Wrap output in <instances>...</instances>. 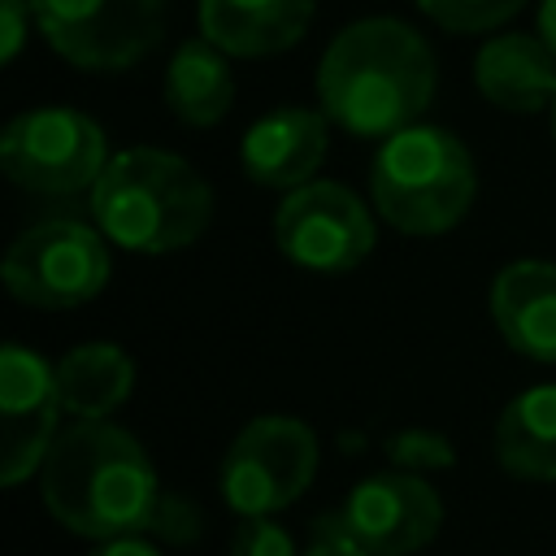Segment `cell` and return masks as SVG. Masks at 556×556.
Listing matches in <instances>:
<instances>
[{
    "instance_id": "6da1fadb",
    "label": "cell",
    "mask_w": 556,
    "mask_h": 556,
    "mask_svg": "<svg viewBox=\"0 0 556 556\" xmlns=\"http://www.w3.org/2000/svg\"><path fill=\"white\" fill-rule=\"evenodd\" d=\"M434 52L400 17H365L330 39L317 65L321 113L361 139L413 126L434 100Z\"/></svg>"
},
{
    "instance_id": "7a4b0ae2",
    "label": "cell",
    "mask_w": 556,
    "mask_h": 556,
    "mask_svg": "<svg viewBox=\"0 0 556 556\" xmlns=\"http://www.w3.org/2000/svg\"><path fill=\"white\" fill-rule=\"evenodd\" d=\"M39 491L65 530L96 543L117 534H148L165 504L139 439L104 417L56 434L39 469Z\"/></svg>"
},
{
    "instance_id": "3957f363",
    "label": "cell",
    "mask_w": 556,
    "mask_h": 556,
    "mask_svg": "<svg viewBox=\"0 0 556 556\" xmlns=\"http://www.w3.org/2000/svg\"><path fill=\"white\" fill-rule=\"evenodd\" d=\"M91 217L117 248L161 256L208 230L213 187L165 148H126L96 178Z\"/></svg>"
},
{
    "instance_id": "277c9868",
    "label": "cell",
    "mask_w": 556,
    "mask_h": 556,
    "mask_svg": "<svg viewBox=\"0 0 556 556\" xmlns=\"http://www.w3.org/2000/svg\"><path fill=\"white\" fill-rule=\"evenodd\" d=\"M478 191L469 148L443 126H404L382 139L369 165V195L378 217L400 235L452 230Z\"/></svg>"
},
{
    "instance_id": "5b68a950",
    "label": "cell",
    "mask_w": 556,
    "mask_h": 556,
    "mask_svg": "<svg viewBox=\"0 0 556 556\" xmlns=\"http://www.w3.org/2000/svg\"><path fill=\"white\" fill-rule=\"evenodd\" d=\"M109 165L104 130L78 109L17 113L0 135V169L35 195L91 191Z\"/></svg>"
},
{
    "instance_id": "8992f818",
    "label": "cell",
    "mask_w": 556,
    "mask_h": 556,
    "mask_svg": "<svg viewBox=\"0 0 556 556\" xmlns=\"http://www.w3.org/2000/svg\"><path fill=\"white\" fill-rule=\"evenodd\" d=\"M4 287L30 308H78L96 300L109 282V248L100 230L83 222H39L26 226L4 252Z\"/></svg>"
},
{
    "instance_id": "52a82bcc",
    "label": "cell",
    "mask_w": 556,
    "mask_h": 556,
    "mask_svg": "<svg viewBox=\"0 0 556 556\" xmlns=\"http://www.w3.org/2000/svg\"><path fill=\"white\" fill-rule=\"evenodd\" d=\"M313 473L317 434L295 417H256L222 456V500L239 517H274L308 491Z\"/></svg>"
},
{
    "instance_id": "ba28073f",
    "label": "cell",
    "mask_w": 556,
    "mask_h": 556,
    "mask_svg": "<svg viewBox=\"0 0 556 556\" xmlns=\"http://www.w3.org/2000/svg\"><path fill=\"white\" fill-rule=\"evenodd\" d=\"M48 48L78 70H126L165 30V0H30Z\"/></svg>"
},
{
    "instance_id": "9c48e42d",
    "label": "cell",
    "mask_w": 556,
    "mask_h": 556,
    "mask_svg": "<svg viewBox=\"0 0 556 556\" xmlns=\"http://www.w3.org/2000/svg\"><path fill=\"white\" fill-rule=\"evenodd\" d=\"M378 226L374 213L339 182H304L291 187L274 213V243L278 252L313 274H343L356 269L374 252Z\"/></svg>"
},
{
    "instance_id": "30bf717a",
    "label": "cell",
    "mask_w": 556,
    "mask_h": 556,
    "mask_svg": "<svg viewBox=\"0 0 556 556\" xmlns=\"http://www.w3.org/2000/svg\"><path fill=\"white\" fill-rule=\"evenodd\" d=\"M334 517L369 556H413L439 534L443 504L421 473L391 465L356 482Z\"/></svg>"
},
{
    "instance_id": "8fae6325",
    "label": "cell",
    "mask_w": 556,
    "mask_h": 556,
    "mask_svg": "<svg viewBox=\"0 0 556 556\" xmlns=\"http://www.w3.org/2000/svg\"><path fill=\"white\" fill-rule=\"evenodd\" d=\"M56 374L52 365L9 343L0 352V482L17 486L35 469H43L52 443H56V417H61Z\"/></svg>"
},
{
    "instance_id": "7c38bea8",
    "label": "cell",
    "mask_w": 556,
    "mask_h": 556,
    "mask_svg": "<svg viewBox=\"0 0 556 556\" xmlns=\"http://www.w3.org/2000/svg\"><path fill=\"white\" fill-rule=\"evenodd\" d=\"M326 113L313 109H274L256 117L239 143V165L261 187H304L313 182L326 156Z\"/></svg>"
},
{
    "instance_id": "4fadbf2b",
    "label": "cell",
    "mask_w": 556,
    "mask_h": 556,
    "mask_svg": "<svg viewBox=\"0 0 556 556\" xmlns=\"http://www.w3.org/2000/svg\"><path fill=\"white\" fill-rule=\"evenodd\" d=\"M491 317L504 343L530 361H556V265L513 261L491 282Z\"/></svg>"
},
{
    "instance_id": "5bb4252c",
    "label": "cell",
    "mask_w": 556,
    "mask_h": 556,
    "mask_svg": "<svg viewBox=\"0 0 556 556\" xmlns=\"http://www.w3.org/2000/svg\"><path fill=\"white\" fill-rule=\"evenodd\" d=\"M200 35L226 56H274L304 39L313 0H200Z\"/></svg>"
},
{
    "instance_id": "9a60e30c",
    "label": "cell",
    "mask_w": 556,
    "mask_h": 556,
    "mask_svg": "<svg viewBox=\"0 0 556 556\" xmlns=\"http://www.w3.org/2000/svg\"><path fill=\"white\" fill-rule=\"evenodd\" d=\"M478 91L508 113H539L556 96V52L539 35L486 39L473 56Z\"/></svg>"
},
{
    "instance_id": "2e32d148",
    "label": "cell",
    "mask_w": 556,
    "mask_h": 556,
    "mask_svg": "<svg viewBox=\"0 0 556 556\" xmlns=\"http://www.w3.org/2000/svg\"><path fill=\"white\" fill-rule=\"evenodd\" d=\"M495 460L521 482H556V382L526 387L495 421Z\"/></svg>"
},
{
    "instance_id": "e0dca14e",
    "label": "cell",
    "mask_w": 556,
    "mask_h": 556,
    "mask_svg": "<svg viewBox=\"0 0 556 556\" xmlns=\"http://www.w3.org/2000/svg\"><path fill=\"white\" fill-rule=\"evenodd\" d=\"M52 374L61 408L78 421H100L117 413L135 391V361L117 343H78L52 365Z\"/></svg>"
},
{
    "instance_id": "ac0fdd59",
    "label": "cell",
    "mask_w": 556,
    "mask_h": 556,
    "mask_svg": "<svg viewBox=\"0 0 556 556\" xmlns=\"http://www.w3.org/2000/svg\"><path fill=\"white\" fill-rule=\"evenodd\" d=\"M165 104L187 126H217L235 104V78L217 43L187 39L165 65Z\"/></svg>"
},
{
    "instance_id": "d6986e66",
    "label": "cell",
    "mask_w": 556,
    "mask_h": 556,
    "mask_svg": "<svg viewBox=\"0 0 556 556\" xmlns=\"http://www.w3.org/2000/svg\"><path fill=\"white\" fill-rule=\"evenodd\" d=\"M526 0H417V9L439 22L443 30H456V35H482V30H495L504 26L508 17H517Z\"/></svg>"
},
{
    "instance_id": "ffe728a7",
    "label": "cell",
    "mask_w": 556,
    "mask_h": 556,
    "mask_svg": "<svg viewBox=\"0 0 556 556\" xmlns=\"http://www.w3.org/2000/svg\"><path fill=\"white\" fill-rule=\"evenodd\" d=\"M387 460L408 473H434L456 460V447L439 430H395L387 439Z\"/></svg>"
},
{
    "instance_id": "44dd1931",
    "label": "cell",
    "mask_w": 556,
    "mask_h": 556,
    "mask_svg": "<svg viewBox=\"0 0 556 556\" xmlns=\"http://www.w3.org/2000/svg\"><path fill=\"white\" fill-rule=\"evenodd\" d=\"M230 556H300V552L274 517H243L230 539Z\"/></svg>"
},
{
    "instance_id": "7402d4cb",
    "label": "cell",
    "mask_w": 556,
    "mask_h": 556,
    "mask_svg": "<svg viewBox=\"0 0 556 556\" xmlns=\"http://www.w3.org/2000/svg\"><path fill=\"white\" fill-rule=\"evenodd\" d=\"M300 556H369V552L343 530V521L334 513H326V517L313 521V539H308V547Z\"/></svg>"
},
{
    "instance_id": "603a6c76",
    "label": "cell",
    "mask_w": 556,
    "mask_h": 556,
    "mask_svg": "<svg viewBox=\"0 0 556 556\" xmlns=\"http://www.w3.org/2000/svg\"><path fill=\"white\" fill-rule=\"evenodd\" d=\"M26 17H35V9L26 0H0V26H4V61H17L22 39H26Z\"/></svg>"
},
{
    "instance_id": "cb8c5ba5",
    "label": "cell",
    "mask_w": 556,
    "mask_h": 556,
    "mask_svg": "<svg viewBox=\"0 0 556 556\" xmlns=\"http://www.w3.org/2000/svg\"><path fill=\"white\" fill-rule=\"evenodd\" d=\"M87 556H161L143 534H117V539H100Z\"/></svg>"
},
{
    "instance_id": "d4e9b609",
    "label": "cell",
    "mask_w": 556,
    "mask_h": 556,
    "mask_svg": "<svg viewBox=\"0 0 556 556\" xmlns=\"http://www.w3.org/2000/svg\"><path fill=\"white\" fill-rule=\"evenodd\" d=\"M539 39L556 52V0H543L539 4Z\"/></svg>"
},
{
    "instance_id": "484cf974",
    "label": "cell",
    "mask_w": 556,
    "mask_h": 556,
    "mask_svg": "<svg viewBox=\"0 0 556 556\" xmlns=\"http://www.w3.org/2000/svg\"><path fill=\"white\" fill-rule=\"evenodd\" d=\"M552 139H556V96H552Z\"/></svg>"
}]
</instances>
